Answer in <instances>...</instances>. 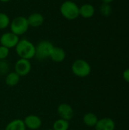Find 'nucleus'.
I'll list each match as a JSON object with an SVG mask.
<instances>
[{
	"instance_id": "nucleus-14",
	"label": "nucleus",
	"mask_w": 129,
	"mask_h": 130,
	"mask_svg": "<svg viewBox=\"0 0 129 130\" xmlns=\"http://www.w3.org/2000/svg\"><path fill=\"white\" fill-rule=\"evenodd\" d=\"M5 130H27V128L23 120L15 119L6 125Z\"/></svg>"
},
{
	"instance_id": "nucleus-8",
	"label": "nucleus",
	"mask_w": 129,
	"mask_h": 130,
	"mask_svg": "<svg viewBox=\"0 0 129 130\" xmlns=\"http://www.w3.org/2000/svg\"><path fill=\"white\" fill-rule=\"evenodd\" d=\"M57 113L61 119L70 121L75 115L73 107L66 103L60 104L57 107Z\"/></svg>"
},
{
	"instance_id": "nucleus-9",
	"label": "nucleus",
	"mask_w": 129,
	"mask_h": 130,
	"mask_svg": "<svg viewBox=\"0 0 129 130\" xmlns=\"http://www.w3.org/2000/svg\"><path fill=\"white\" fill-rule=\"evenodd\" d=\"M25 126L27 129L31 130H36L40 129L42 126V120L41 118L34 114H30L27 116L23 120Z\"/></svg>"
},
{
	"instance_id": "nucleus-13",
	"label": "nucleus",
	"mask_w": 129,
	"mask_h": 130,
	"mask_svg": "<svg viewBox=\"0 0 129 130\" xmlns=\"http://www.w3.org/2000/svg\"><path fill=\"white\" fill-rule=\"evenodd\" d=\"M95 14V8L90 3H86L79 7V16L84 18H90Z\"/></svg>"
},
{
	"instance_id": "nucleus-20",
	"label": "nucleus",
	"mask_w": 129,
	"mask_h": 130,
	"mask_svg": "<svg viewBox=\"0 0 129 130\" xmlns=\"http://www.w3.org/2000/svg\"><path fill=\"white\" fill-rule=\"evenodd\" d=\"M10 66L8 62L5 60H0V74L2 75H7L8 73Z\"/></svg>"
},
{
	"instance_id": "nucleus-23",
	"label": "nucleus",
	"mask_w": 129,
	"mask_h": 130,
	"mask_svg": "<svg viewBox=\"0 0 129 130\" xmlns=\"http://www.w3.org/2000/svg\"><path fill=\"white\" fill-rule=\"evenodd\" d=\"M115 0H102L103 3H108V4H110L112 3L113 2H114Z\"/></svg>"
},
{
	"instance_id": "nucleus-1",
	"label": "nucleus",
	"mask_w": 129,
	"mask_h": 130,
	"mask_svg": "<svg viewBox=\"0 0 129 130\" xmlns=\"http://www.w3.org/2000/svg\"><path fill=\"white\" fill-rule=\"evenodd\" d=\"M15 51L21 59L30 60L35 57V45L27 39L19 40L15 46Z\"/></svg>"
},
{
	"instance_id": "nucleus-5",
	"label": "nucleus",
	"mask_w": 129,
	"mask_h": 130,
	"mask_svg": "<svg viewBox=\"0 0 129 130\" xmlns=\"http://www.w3.org/2000/svg\"><path fill=\"white\" fill-rule=\"evenodd\" d=\"M11 32L17 36H21L27 33L30 26L27 21V18L24 16H17L14 18L10 23Z\"/></svg>"
},
{
	"instance_id": "nucleus-18",
	"label": "nucleus",
	"mask_w": 129,
	"mask_h": 130,
	"mask_svg": "<svg viewBox=\"0 0 129 130\" xmlns=\"http://www.w3.org/2000/svg\"><path fill=\"white\" fill-rule=\"evenodd\" d=\"M11 20L9 16L3 12H0V30H4L9 27Z\"/></svg>"
},
{
	"instance_id": "nucleus-22",
	"label": "nucleus",
	"mask_w": 129,
	"mask_h": 130,
	"mask_svg": "<svg viewBox=\"0 0 129 130\" xmlns=\"http://www.w3.org/2000/svg\"><path fill=\"white\" fill-rule=\"evenodd\" d=\"M122 78H123V79L127 83H129V69H125L123 72V73H122Z\"/></svg>"
},
{
	"instance_id": "nucleus-6",
	"label": "nucleus",
	"mask_w": 129,
	"mask_h": 130,
	"mask_svg": "<svg viewBox=\"0 0 129 130\" xmlns=\"http://www.w3.org/2000/svg\"><path fill=\"white\" fill-rule=\"evenodd\" d=\"M32 69V66L30 63V61L25 59H21L17 60V62L14 64V72L20 76V77H24L27 75Z\"/></svg>"
},
{
	"instance_id": "nucleus-24",
	"label": "nucleus",
	"mask_w": 129,
	"mask_h": 130,
	"mask_svg": "<svg viewBox=\"0 0 129 130\" xmlns=\"http://www.w3.org/2000/svg\"><path fill=\"white\" fill-rule=\"evenodd\" d=\"M11 0H0V2H4V3H5V2H10Z\"/></svg>"
},
{
	"instance_id": "nucleus-10",
	"label": "nucleus",
	"mask_w": 129,
	"mask_h": 130,
	"mask_svg": "<svg viewBox=\"0 0 129 130\" xmlns=\"http://www.w3.org/2000/svg\"><path fill=\"white\" fill-rule=\"evenodd\" d=\"M94 128L95 130H115L116 123L113 119L109 117H103L98 120Z\"/></svg>"
},
{
	"instance_id": "nucleus-16",
	"label": "nucleus",
	"mask_w": 129,
	"mask_h": 130,
	"mask_svg": "<svg viewBox=\"0 0 129 130\" xmlns=\"http://www.w3.org/2000/svg\"><path fill=\"white\" fill-rule=\"evenodd\" d=\"M98 120L99 119H98L97 116L92 112L87 113L83 117V123H84L85 126H87L88 127H94L96 126Z\"/></svg>"
},
{
	"instance_id": "nucleus-7",
	"label": "nucleus",
	"mask_w": 129,
	"mask_h": 130,
	"mask_svg": "<svg viewBox=\"0 0 129 130\" xmlns=\"http://www.w3.org/2000/svg\"><path fill=\"white\" fill-rule=\"evenodd\" d=\"M19 40V37L13 34L12 32H6L1 36L0 44L10 50L11 48H15Z\"/></svg>"
},
{
	"instance_id": "nucleus-21",
	"label": "nucleus",
	"mask_w": 129,
	"mask_h": 130,
	"mask_svg": "<svg viewBox=\"0 0 129 130\" xmlns=\"http://www.w3.org/2000/svg\"><path fill=\"white\" fill-rule=\"evenodd\" d=\"M9 55V49L0 45V60H5Z\"/></svg>"
},
{
	"instance_id": "nucleus-2",
	"label": "nucleus",
	"mask_w": 129,
	"mask_h": 130,
	"mask_svg": "<svg viewBox=\"0 0 129 130\" xmlns=\"http://www.w3.org/2000/svg\"><path fill=\"white\" fill-rule=\"evenodd\" d=\"M60 13L67 20H75L79 17V6L74 1H65L60 6Z\"/></svg>"
},
{
	"instance_id": "nucleus-4",
	"label": "nucleus",
	"mask_w": 129,
	"mask_h": 130,
	"mask_svg": "<svg viewBox=\"0 0 129 130\" xmlns=\"http://www.w3.org/2000/svg\"><path fill=\"white\" fill-rule=\"evenodd\" d=\"M72 73L78 78H86L91 73V66L84 59H78L74 61L71 65Z\"/></svg>"
},
{
	"instance_id": "nucleus-19",
	"label": "nucleus",
	"mask_w": 129,
	"mask_h": 130,
	"mask_svg": "<svg viewBox=\"0 0 129 130\" xmlns=\"http://www.w3.org/2000/svg\"><path fill=\"white\" fill-rule=\"evenodd\" d=\"M112 11H113L112 6L110 4L108 3H103L100 8V11L101 14L105 17H109L111 14Z\"/></svg>"
},
{
	"instance_id": "nucleus-3",
	"label": "nucleus",
	"mask_w": 129,
	"mask_h": 130,
	"mask_svg": "<svg viewBox=\"0 0 129 130\" xmlns=\"http://www.w3.org/2000/svg\"><path fill=\"white\" fill-rule=\"evenodd\" d=\"M54 45L49 40H44L35 46V57L39 61H43L49 58Z\"/></svg>"
},
{
	"instance_id": "nucleus-26",
	"label": "nucleus",
	"mask_w": 129,
	"mask_h": 130,
	"mask_svg": "<svg viewBox=\"0 0 129 130\" xmlns=\"http://www.w3.org/2000/svg\"><path fill=\"white\" fill-rule=\"evenodd\" d=\"M70 1H74V2H75V0H70Z\"/></svg>"
},
{
	"instance_id": "nucleus-12",
	"label": "nucleus",
	"mask_w": 129,
	"mask_h": 130,
	"mask_svg": "<svg viewBox=\"0 0 129 130\" xmlns=\"http://www.w3.org/2000/svg\"><path fill=\"white\" fill-rule=\"evenodd\" d=\"M65 57H66L65 51L61 47L54 46V47H53V49H52V50L51 52L49 59H51L52 61L59 63V62H63L65 60Z\"/></svg>"
},
{
	"instance_id": "nucleus-15",
	"label": "nucleus",
	"mask_w": 129,
	"mask_h": 130,
	"mask_svg": "<svg viewBox=\"0 0 129 130\" xmlns=\"http://www.w3.org/2000/svg\"><path fill=\"white\" fill-rule=\"evenodd\" d=\"M20 79L21 77L15 72H11L5 75V83L9 87H14L19 83Z\"/></svg>"
},
{
	"instance_id": "nucleus-27",
	"label": "nucleus",
	"mask_w": 129,
	"mask_h": 130,
	"mask_svg": "<svg viewBox=\"0 0 129 130\" xmlns=\"http://www.w3.org/2000/svg\"><path fill=\"white\" fill-rule=\"evenodd\" d=\"M25 1H26V0H25Z\"/></svg>"
},
{
	"instance_id": "nucleus-11",
	"label": "nucleus",
	"mask_w": 129,
	"mask_h": 130,
	"mask_svg": "<svg viewBox=\"0 0 129 130\" xmlns=\"http://www.w3.org/2000/svg\"><path fill=\"white\" fill-rule=\"evenodd\" d=\"M27 21L30 27H38L43 25L44 22V17L42 14L38 12H34L30 14L27 18Z\"/></svg>"
},
{
	"instance_id": "nucleus-17",
	"label": "nucleus",
	"mask_w": 129,
	"mask_h": 130,
	"mask_svg": "<svg viewBox=\"0 0 129 130\" xmlns=\"http://www.w3.org/2000/svg\"><path fill=\"white\" fill-rule=\"evenodd\" d=\"M52 129L53 130H68L69 121L59 118L53 123Z\"/></svg>"
},
{
	"instance_id": "nucleus-25",
	"label": "nucleus",
	"mask_w": 129,
	"mask_h": 130,
	"mask_svg": "<svg viewBox=\"0 0 129 130\" xmlns=\"http://www.w3.org/2000/svg\"><path fill=\"white\" fill-rule=\"evenodd\" d=\"M46 130H53L52 129H46Z\"/></svg>"
}]
</instances>
